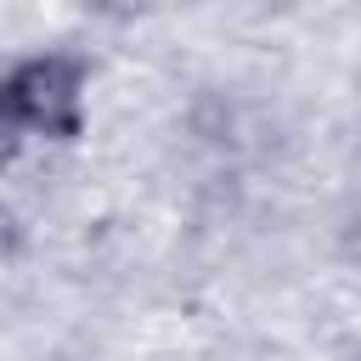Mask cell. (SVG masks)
Listing matches in <instances>:
<instances>
[{
    "instance_id": "cell-3",
    "label": "cell",
    "mask_w": 361,
    "mask_h": 361,
    "mask_svg": "<svg viewBox=\"0 0 361 361\" xmlns=\"http://www.w3.org/2000/svg\"><path fill=\"white\" fill-rule=\"evenodd\" d=\"M17 248V220H11V209H0V259Z\"/></svg>"
},
{
    "instance_id": "cell-2",
    "label": "cell",
    "mask_w": 361,
    "mask_h": 361,
    "mask_svg": "<svg viewBox=\"0 0 361 361\" xmlns=\"http://www.w3.org/2000/svg\"><path fill=\"white\" fill-rule=\"evenodd\" d=\"M17 147H23V118L0 102V164H11V158H17Z\"/></svg>"
},
{
    "instance_id": "cell-1",
    "label": "cell",
    "mask_w": 361,
    "mask_h": 361,
    "mask_svg": "<svg viewBox=\"0 0 361 361\" xmlns=\"http://www.w3.org/2000/svg\"><path fill=\"white\" fill-rule=\"evenodd\" d=\"M79 90H85V62L68 51H45L17 62L0 79V102L23 118V130H45V135H79Z\"/></svg>"
}]
</instances>
